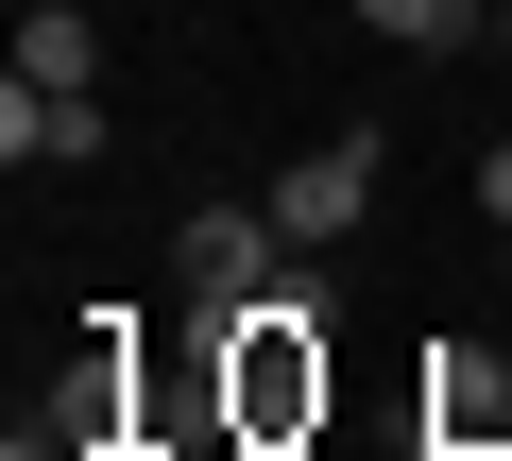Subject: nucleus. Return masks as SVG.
I'll use <instances>...</instances> for the list:
<instances>
[{"instance_id": "obj_1", "label": "nucleus", "mask_w": 512, "mask_h": 461, "mask_svg": "<svg viewBox=\"0 0 512 461\" xmlns=\"http://www.w3.org/2000/svg\"><path fill=\"white\" fill-rule=\"evenodd\" d=\"M291 257H308V240H291L274 205H188V240H171V274H188L205 325H256V308L291 291Z\"/></svg>"}, {"instance_id": "obj_3", "label": "nucleus", "mask_w": 512, "mask_h": 461, "mask_svg": "<svg viewBox=\"0 0 512 461\" xmlns=\"http://www.w3.org/2000/svg\"><path fill=\"white\" fill-rule=\"evenodd\" d=\"M0 154H18V171H86L103 154V86H0Z\"/></svg>"}, {"instance_id": "obj_2", "label": "nucleus", "mask_w": 512, "mask_h": 461, "mask_svg": "<svg viewBox=\"0 0 512 461\" xmlns=\"http://www.w3.org/2000/svg\"><path fill=\"white\" fill-rule=\"evenodd\" d=\"M256 205H274V222H291V240L325 257V240H342V222L376 205V120H342L325 154H291V171H274V188H256Z\"/></svg>"}, {"instance_id": "obj_5", "label": "nucleus", "mask_w": 512, "mask_h": 461, "mask_svg": "<svg viewBox=\"0 0 512 461\" xmlns=\"http://www.w3.org/2000/svg\"><path fill=\"white\" fill-rule=\"evenodd\" d=\"M18 69L35 86H103V35L69 18V0H35V18H18Z\"/></svg>"}, {"instance_id": "obj_6", "label": "nucleus", "mask_w": 512, "mask_h": 461, "mask_svg": "<svg viewBox=\"0 0 512 461\" xmlns=\"http://www.w3.org/2000/svg\"><path fill=\"white\" fill-rule=\"evenodd\" d=\"M495 410H512V376H495V359H461V376H444V393H427V427H444V444H478V427H495Z\"/></svg>"}, {"instance_id": "obj_4", "label": "nucleus", "mask_w": 512, "mask_h": 461, "mask_svg": "<svg viewBox=\"0 0 512 461\" xmlns=\"http://www.w3.org/2000/svg\"><path fill=\"white\" fill-rule=\"evenodd\" d=\"M478 18L495 0H359V35H393V52H478Z\"/></svg>"}, {"instance_id": "obj_7", "label": "nucleus", "mask_w": 512, "mask_h": 461, "mask_svg": "<svg viewBox=\"0 0 512 461\" xmlns=\"http://www.w3.org/2000/svg\"><path fill=\"white\" fill-rule=\"evenodd\" d=\"M478 205H495V222H512V137H495V154H478Z\"/></svg>"}]
</instances>
